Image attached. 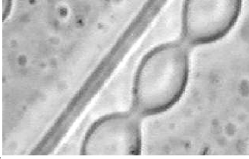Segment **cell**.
Instances as JSON below:
<instances>
[{
    "label": "cell",
    "mask_w": 249,
    "mask_h": 159,
    "mask_svg": "<svg viewBox=\"0 0 249 159\" xmlns=\"http://www.w3.org/2000/svg\"><path fill=\"white\" fill-rule=\"evenodd\" d=\"M189 75V49L185 42H169L152 49L142 60L135 78L136 111L150 116L173 107L186 91Z\"/></svg>",
    "instance_id": "cell-1"
},
{
    "label": "cell",
    "mask_w": 249,
    "mask_h": 159,
    "mask_svg": "<svg viewBox=\"0 0 249 159\" xmlns=\"http://www.w3.org/2000/svg\"><path fill=\"white\" fill-rule=\"evenodd\" d=\"M243 0H184L181 24L188 46L209 45L226 36L237 23Z\"/></svg>",
    "instance_id": "cell-2"
},
{
    "label": "cell",
    "mask_w": 249,
    "mask_h": 159,
    "mask_svg": "<svg viewBox=\"0 0 249 159\" xmlns=\"http://www.w3.org/2000/svg\"><path fill=\"white\" fill-rule=\"evenodd\" d=\"M84 149L89 155L139 154L142 136L137 115L121 113L102 118L88 132Z\"/></svg>",
    "instance_id": "cell-3"
}]
</instances>
